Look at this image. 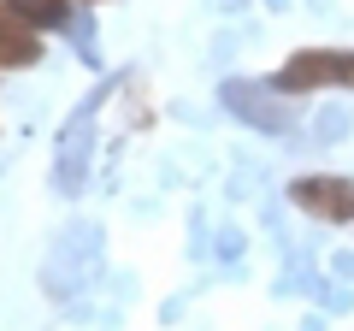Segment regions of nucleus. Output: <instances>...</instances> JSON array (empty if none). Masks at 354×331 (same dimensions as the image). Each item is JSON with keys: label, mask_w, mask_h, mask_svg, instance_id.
Returning a JSON list of instances; mask_svg holds the SVG:
<instances>
[{"label": "nucleus", "mask_w": 354, "mask_h": 331, "mask_svg": "<svg viewBox=\"0 0 354 331\" xmlns=\"http://www.w3.org/2000/svg\"><path fill=\"white\" fill-rule=\"evenodd\" d=\"M290 195H295V207H307L313 219H330V225L354 219V184L348 178H295Z\"/></svg>", "instance_id": "obj_2"}, {"label": "nucleus", "mask_w": 354, "mask_h": 331, "mask_svg": "<svg viewBox=\"0 0 354 331\" xmlns=\"http://www.w3.org/2000/svg\"><path fill=\"white\" fill-rule=\"evenodd\" d=\"M12 18H24L30 30H48V24H65V12H71V0H0Z\"/></svg>", "instance_id": "obj_4"}, {"label": "nucleus", "mask_w": 354, "mask_h": 331, "mask_svg": "<svg viewBox=\"0 0 354 331\" xmlns=\"http://www.w3.org/2000/svg\"><path fill=\"white\" fill-rule=\"evenodd\" d=\"M36 53H41L36 48V30L0 6V65H36Z\"/></svg>", "instance_id": "obj_3"}, {"label": "nucleus", "mask_w": 354, "mask_h": 331, "mask_svg": "<svg viewBox=\"0 0 354 331\" xmlns=\"http://www.w3.org/2000/svg\"><path fill=\"white\" fill-rule=\"evenodd\" d=\"M278 83L290 95H313V89H330V83H354V53L348 48H307V53H295V60L278 71Z\"/></svg>", "instance_id": "obj_1"}]
</instances>
